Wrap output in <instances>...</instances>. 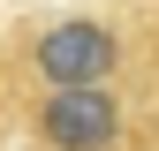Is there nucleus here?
<instances>
[{
	"instance_id": "f257e3e1",
	"label": "nucleus",
	"mask_w": 159,
	"mask_h": 151,
	"mask_svg": "<svg viewBox=\"0 0 159 151\" xmlns=\"http://www.w3.org/2000/svg\"><path fill=\"white\" fill-rule=\"evenodd\" d=\"M30 76L38 91H91V83H114L121 76V30L106 15H61L30 38Z\"/></svg>"
},
{
	"instance_id": "f03ea898",
	"label": "nucleus",
	"mask_w": 159,
	"mask_h": 151,
	"mask_svg": "<svg viewBox=\"0 0 159 151\" xmlns=\"http://www.w3.org/2000/svg\"><path fill=\"white\" fill-rule=\"evenodd\" d=\"M121 128H129V113L114 98V83L46 91L30 106V144L38 151H121Z\"/></svg>"
}]
</instances>
